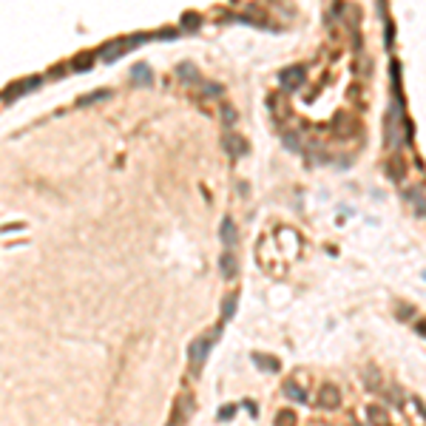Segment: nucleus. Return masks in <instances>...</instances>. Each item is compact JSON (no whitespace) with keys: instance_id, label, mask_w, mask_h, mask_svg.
<instances>
[{"instance_id":"nucleus-18","label":"nucleus","mask_w":426,"mask_h":426,"mask_svg":"<svg viewBox=\"0 0 426 426\" xmlns=\"http://www.w3.org/2000/svg\"><path fill=\"white\" fill-rule=\"evenodd\" d=\"M236 120H239V117H236V108L224 102V105H222V123H224V125H233Z\"/></svg>"},{"instance_id":"nucleus-26","label":"nucleus","mask_w":426,"mask_h":426,"mask_svg":"<svg viewBox=\"0 0 426 426\" xmlns=\"http://www.w3.org/2000/svg\"><path fill=\"white\" fill-rule=\"evenodd\" d=\"M353 426H361V423H358V420H355V423H353Z\"/></svg>"},{"instance_id":"nucleus-21","label":"nucleus","mask_w":426,"mask_h":426,"mask_svg":"<svg viewBox=\"0 0 426 426\" xmlns=\"http://www.w3.org/2000/svg\"><path fill=\"white\" fill-rule=\"evenodd\" d=\"M415 316V310H412L409 304H401V307H398V318H412Z\"/></svg>"},{"instance_id":"nucleus-11","label":"nucleus","mask_w":426,"mask_h":426,"mask_svg":"<svg viewBox=\"0 0 426 426\" xmlns=\"http://www.w3.org/2000/svg\"><path fill=\"white\" fill-rule=\"evenodd\" d=\"M284 395L293 398V401H298V404H304V401H307V392H301V386H298L296 381H287V383H284Z\"/></svg>"},{"instance_id":"nucleus-5","label":"nucleus","mask_w":426,"mask_h":426,"mask_svg":"<svg viewBox=\"0 0 426 426\" xmlns=\"http://www.w3.org/2000/svg\"><path fill=\"white\" fill-rule=\"evenodd\" d=\"M40 86V77H26V80H20V83H15V86H9L6 88V97L3 100H15V97H20V94H26V91H34V88Z\"/></svg>"},{"instance_id":"nucleus-14","label":"nucleus","mask_w":426,"mask_h":426,"mask_svg":"<svg viewBox=\"0 0 426 426\" xmlns=\"http://www.w3.org/2000/svg\"><path fill=\"white\" fill-rule=\"evenodd\" d=\"M253 361L261 364L264 369H270V372H276L279 369V358H273V355H261V353H253Z\"/></svg>"},{"instance_id":"nucleus-13","label":"nucleus","mask_w":426,"mask_h":426,"mask_svg":"<svg viewBox=\"0 0 426 426\" xmlns=\"http://www.w3.org/2000/svg\"><path fill=\"white\" fill-rule=\"evenodd\" d=\"M108 94H111V91H105V88H100V91H91L88 97H80V100H77V105H80V108H86V105H91V102H100V100H105Z\"/></svg>"},{"instance_id":"nucleus-3","label":"nucleus","mask_w":426,"mask_h":426,"mask_svg":"<svg viewBox=\"0 0 426 426\" xmlns=\"http://www.w3.org/2000/svg\"><path fill=\"white\" fill-rule=\"evenodd\" d=\"M282 86H284V91H296V88H301V83H304V68L301 65H293V68H284L282 71Z\"/></svg>"},{"instance_id":"nucleus-22","label":"nucleus","mask_w":426,"mask_h":426,"mask_svg":"<svg viewBox=\"0 0 426 426\" xmlns=\"http://www.w3.org/2000/svg\"><path fill=\"white\" fill-rule=\"evenodd\" d=\"M176 34H179V31H176V29H165V31H157V34H153V37H159V40H174Z\"/></svg>"},{"instance_id":"nucleus-6","label":"nucleus","mask_w":426,"mask_h":426,"mask_svg":"<svg viewBox=\"0 0 426 426\" xmlns=\"http://www.w3.org/2000/svg\"><path fill=\"white\" fill-rule=\"evenodd\" d=\"M219 270H222L224 279H236L239 276V261H236V253L233 250H224L219 256Z\"/></svg>"},{"instance_id":"nucleus-16","label":"nucleus","mask_w":426,"mask_h":426,"mask_svg":"<svg viewBox=\"0 0 426 426\" xmlns=\"http://www.w3.org/2000/svg\"><path fill=\"white\" fill-rule=\"evenodd\" d=\"M74 68H77V71H88V68H91V65H94V54H77V57H74Z\"/></svg>"},{"instance_id":"nucleus-25","label":"nucleus","mask_w":426,"mask_h":426,"mask_svg":"<svg viewBox=\"0 0 426 426\" xmlns=\"http://www.w3.org/2000/svg\"><path fill=\"white\" fill-rule=\"evenodd\" d=\"M418 332H420V335H426V321H420V324H418Z\"/></svg>"},{"instance_id":"nucleus-1","label":"nucleus","mask_w":426,"mask_h":426,"mask_svg":"<svg viewBox=\"0 0 426 426\" xmlns=\"http://www.w3.org/2000/svg\"><path fill=\"white\" fill-rule=\"evenodd\" d=\"M216 338H219V330H213V332H208V335H202V338H196L193 344H190L188 358H190V367H193V372H199V369H202L205 358H208V353H210V347H213V341H216Z\"/></svg>"},{"instance_id":"nucleus-23","label":"nucleus","mask_w":426,"mask_h":426,"mask_svg":"<svg viewBox=\"0 0 426 426\" xmlns=\"http://www.w3.org/2000/svg\"><path fill=\"white\" fill-rule=\"evenodd\" d=\"M284 145H287L290 151H298V139H296V134H287V137H284Z\"/></svg>"},{"instance_id":"nucleus-27","label":"nucleus","mask_w":426,"mask_h":426,"mask_svg":"<svg viewBox=\"0 0 426 426\" xmlns=\"http://www.w3.org/2000/svg\"><path fill=\"white\" fill-rule=\"evenodd\" d=\"M423 279H426V273H423Z\"/></svg>"},{"instance_id":"nucleus-7","label":"nucleus","mask_w":426,"mask_h":426,"mask_svg":"<svg viewBox=\"0 0 426 426\" xmlns=\"http://www.w3.org/2000/svg\"><path fill=\"white\" fill-rule=\"evenodd\" d=\"M222 145H224V151L230 153V157H245L247 153V142L242 137H236V134H227V137L222 139Z\"/></svg>"},{"instance_id":"nucleus-12","label":"nucleus","mask_w":426,"mask_h":426,"mask_svg":"<svg viewBox=\"0 0 426 426\" xmlns=\"http://www.w3.org/2000/svg\"><path fill=\"white\" fill-rule=\"evenodd\" d=\"M176 74H179V80H185V83H190V80H199V74H196V65L193 63H179V68H176Z\"/></svg>"},{"instance_id":"nucleus-4","label":"nucleus","mask_w":426,"mask_h":426,"mask_svg":"<svg viewBox=\"0 0 426 426\" xmlns=\"http://www.w3.org/2000/svg\"><path fill=\"white\" fill-rule=\"evenodd\" d=\"M125 51H131L128 37H125V40H114V43H108L105 49L100 51V57L105 60V63H114V60H120V57H123Z\"/></svg>"},{"instance_id":"nucleus-8","label":"nucleus","mask_w":426,"mask_h":426,"mask_svg":"<svg viewBox=\"0 0 426 426\" xmlns=\"http://www.w3.org/2000/svg\"><path fill=\"white\" fill-rule=\"evenodd\" d=\"M367 420H369V426H392L390 412L383 409V406H369V409H367Z\"/></svg>"},{"instance_id":"nucleus-20","label":"nucleus","mask_w":426,"mask_h":426,"mask_svg":"<svg viewBox=\"0 0 426 426\" xmlns=\"http://www.w3.org/2000/svg\"><path fill=\"white\" fill-rule=\"evenodd\" d=\"M202 91H205V97H219L222 94V86L219 83H202Z\"/></svg>"},{"instance_id":"nucleus-15","label":"nucleus","mask_w":426,"mask_h":426,"mask_svg":"<svg viewBox=\"0 0 426 426\" xmlns=\"http://www.w3.org/2000/svg\"><path fill=\"white\" fill-rule=\"evenodd\" d=\"M236 301H239V296H227V298H224V304H222V321H230V318H233V313H236Z\"/></svg>"},{"instance_id":"nucleus-17","label":"nucleus","mask_w":426,"mask_h":426,"mask_svg":"<svg viewBox=\"0 0 426 426\" xmlns=\"http://www.w3.org/2000/svg\"><path fill=\"white\" fill-rule=\"evenodd\" d=\"M276 426H296V415L290 409L279 412V415H276Z\"/></svg>"},{"instance_id":"nucleus-24","label":"nucleus","mask_w":426,"mask_h":426,"mask_svg":"<svg viewBox=\"0 0 426 426\" xmlns=\"http://www.w3.org/2000/svg\"><path fill=\"white\" fill-rule=\"evenodd\" d=\"M233 412H236V406H222L219 418H222V420H227V418H233Z\"/></svg>"},{"instance_id":"nucleus-19","label":"nucleus","mask_w":426,"mask_h":426,"mask_svg":"<svg viewBox=\"0 0 426 426\" xmlns=\"http://www.w3.org/2000/svg\"><path fill=\"white\" fill-rule=\"evenodd\" d=\"M182 23H185V29H188V31H196V29H199V15L185 12V15H182Z\"/></svg>"},{"instance_id":"nucleus-10","label":"nucleus","mask_w":426,"mask_h":426,"mask_svg":"<svg viewBox=\"0 0 426 426\" xmlns=\"http://www.w3.org/2000/svg\"><path fill=\"white\" fill-rule=\"evenodd\" d=\"M219 236H222L224 245H233V242H236V224H233L230 216L222 219V233H219Z\"/></svg>"},{"instance_id":"nucleus-2","label":"nucleus","mask_w":426,"mask_h":426,"mask_svg":"<svg viewBox=\"0 0 426 426\" xmlns=\"http://www.w3.org/2000/svg\"><path fill=\"white\" fill-rule=\"evenodd\" d=\"M316 404L321 406V409H338V406H341V392L335 390L332 383H324V386L318 390Z\"/></svg>"},{"instance_id":"nucleus-9","label":"nucleus","mask_w":426,"mask_h":426,"mask_svg":"<svg viewBox=\"0 0 426 426\" xmlns=\"http://www.w3.org/2000/svg\"><path fill=\"white\" fill-rule=\"evenodd\" d=\"M131 83H134V86H148V83H151V68L145 63H137L131 68Z\"/></svg>"}]
</instances>
